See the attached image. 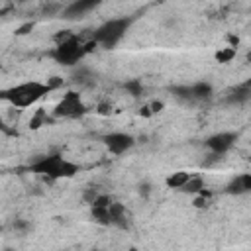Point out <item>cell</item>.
I'll return each instance as SVG.
<instances>
[{
    "instance_id": "6da1fadb",
    "label": "cell",
    "mask_w": 251,
    "mask_h": 251,
    "mask_svg": "<svg viewBox=\"0 0 251 251\" xmlns=\"http://www.w3.org/2000/svg\"><path fill=\"white\" fill-rule=\"evenodd\" d=\"M94 45L96 43L92 39L82 41L78 35H75L71 31H63V33L55 35V49L51 51V57L65 67H71V65L78 63L88 51H92Z\"/></svg>"
},
{
    "instance_id": "7a4b0ae2",
    "label": "cell",
    "mask_w": 251,
    "mask_h": 251,
    "mask_svg": "<svg viewBox=\"0 0 251 251\" xmlns=\"http://www.w3.org/2000/svg\"><path fill=\"white\" fill-rule=\"evenodd\" d=\"M53 90V86L49 82H41V80H25L20 84L10 86L8 90L2 92V98L12 104L14 108H27L35 102H39L45 94H49Z\"/></svg>"
},
{
    "instance_id": "3957f363",
    "label": "cell",
    "mask_w": 251,
    "mask_h": 251,
    "mask_svg": "<svg viewBox=\"0 0 251 251\" xmlns=\"http://www.w3.org/2000/svg\"><path fill=\"white\" fill-rule=\"evenodd\" d=\"M35 175H43L47 178H73L76 173H80V165L59 155H47V157H39L35 163H31L29 167Z\"/></svg>"
},
{
    "instance_id": "277c9868",
    "label": "cell",
    "mask_w": 251,
    "mask_h": 251,
    "mask_svg": "<svg viewBox=\"0 0 251 251\" xmlns=\"http://www.w3.org/2000/svg\"><path fill=\"white\" fill-rule=\"evenodd\" d=\"M131 18H112L106 20L102 25H98L92 33V41L104 49H114L127 33L131 25Z\"/></svg>"
},
{
    "instance_id": "5b68a950",
    "label": "cell",
    "mask_w": 251,
    "mask_h": 251,
    "mask_svg": "<svg viewBox=\"0 0 251 251\" xmlns=\"http://www.w3.org/2000/svg\"><path fill=\"white\" fill-rule=\"evenodd\" d=\"M84 112H86V106H84L80 94H78V92H73V90H69V92L57 102V106H55V110H53V114H55L57 118H80Z\"/></svg>"
},
{
    "instance_id": "8992f818",
    "label": "cell",
    "mask_w": 251,
    "mask_h": 251,
    "mask_svg": "<svg viewBox=\"0 0 251 251\" xmlns=\"http://www.w3.org/2000/svg\"><path fill=\"white\" fill-rule=\"evenodd\" d=\"M135 139L133 135L126 133V131H112L108 135H104V145L112 155H124L126 151H129L133 147Z\"/></svg>"
},
{
    "instance_id": "52a82bcc",
    "label": "cell",
    "mask_w": 251,
    "mask_h": 251,
    "mask_svg": "<svg viewBox=\"0 0 251 251\" xmlns=\"http://www.w3.org/2000/svg\"><path fill=\"white\" fill-rule=\"evenodd\" d=\"M235 139H237V133L233 131H218L206 139V147L216 155H224L233 147Z\"/></svg>"
},
{
    "instance_id": "ba28073f",
    "label": "cell",
    "mask_w": 251,
    "mask_h": 251,
    "mask_svg": "<svg viewBox=\"0 0 251 251\" xmlns=\"http://www.w3.org/2000/svg\"><path fill=\"white\" fill-rule=\"evenodd\" d=\"M102 4V0H71L67 4V8L63 10V18L65 20H80L86 14H90L94 8H98Z\"/></svg>"
},
{
    "instance_id": "9c48e42d",
    "label": "cell",
    "mask_w": 251,
    "mask_h": 251,
    "mask_svg": "<svg viewBox=\"0 0 251 251\" xmlns=\"http://www.w3.org/2000/svg\"><path fill=\"white\" fill-rule=\"evenodd\" d=\"M173 90L178 96H182V98H210L212 96V84L210 82H204V80L194 82L190 86H176Z\"/></svg>"
},
{
    "instance_id": "30bf717a",
    "label": "cell",
    "mask_w": 251,
    "mask_h": 251,
    "mask_svg": "<svg viewBox=\"0 0 251 251\" xmlns=\"http://www.w3.org/2000/svg\"><path fill=\"white\" fill-rule=\"evenodd\" d=\"M251 190V175L249 173H241L237 175L229 184H227V192L229 194H245Z\"/></svg>"
},
{
    "instance_id": "8fae6325",
    "label": "cell",
    "mask_w": 251,
    "mask_h": 251,
    "mask_svg": "<svg viewBox=\"0 0 251 251\" xmlns=\"http://www.w3.org/2000/svg\"><path fill=\"white\" fill-rule=\"evenodd\" d=\"M108 216H110V226L126 227V208H124V204L110 202L108 204Z\"/></svg>"
},
{
    "instance_id": "7c38bea8",
    "label": "cell",
    "mask_w": 251,
    "mask_h": 251,
    "mask_svg": "<svg viewBox=\"0 0 251 251\" xmlns=\"http://www.w3.org/2000/svg\"><path fill=\"white\" fill-rule=\"evenodd\" d=\"M188 178H190V173H188V171H176V173L169 175L165 182H167L169 188H176V190H180Z\"/></svg>"
},
{
    "instance_id": "4fadbf2b",
    "label": "cell",
    "mask_w": 251,
    "mask_h": 251,
    "mask_svg": "<svg viewBox=\"0 0 251 251\" xmlns=\"http://www.w3.org/2000/svg\"><path fill=\"white\" fill-rule=\"evenodd\" d=\"M202 188H204V180H202V176H198V175H190V178L184 182V186H182L180 190H182V192H188V194H198Z\"/></svg>"
},
{
    "instance_id": "5bb4252c",
    "label": "cell",
    "mask_w": 251,
    "mask_h": 251,
    "mask_svg": "<svg viewBox=\"0 0 251 251\" xmlns=\"http://www.w3.org/2000/svg\"><path fill=\"white\" fill-rule=\"evenodd\" d=\"M247 98H249V82H245V84L237 86V88L231 92L229 102H245Z\"/></svg>"
},
{
    "instance_id": "9a60e30c",
    "label": "cell",
    "mask_w": 251,
    "mask_h": 251,
    "mask_svg": "<svg viewBox=\"0 0 251 251\" xmlns=\"http://www.w3.org/2000/svg\"><path fill=\"white\" fill-rule=\"evenodd\" d=\"M235 49L237 47H224V49H220V51H216V61L218 63H229L233 57H235Z\"/></svg>"
},
{
    "instance_id": "2e32d148",
    "label": "cell",
    "mask_w": 251,
    "mask_h": 251,
    "mask_svg": "<svg viewBox=\"0 0 251 251\" xmlns=\"http://www.w3.org/2000/svg\"><path fill=\"white\" fill-rule=\"evenodd\" d=\"M126 90H127L131 96H141L143 84H141V80H127V82H126Z\"/></svg>"
},
{
    "instance_id": "e0dca14e",
    "label": "cell",
    "mask_w": 251,
    "mask_h": 251,
    "mask_svg": "<svg viewBox=\"0 0 251 251\" xmlns=\"http://www.w3.org/2000/svg\"><path fill=\"white\" fill-rule=\"evenodd\" d=\"M43 120H45V112H43V108H41V110H37L35 116L29 120V127H31V129L41 127V126H43Z\"/></svg>"
},
{
    "instance_id": "ac0fdd59",
    "label": "cell",
    "mask_w": 251,
    "mask_h": 251,
    "mask_svg": "<svg viewBox=\"0 0 251 251\" xmlns=\"http://www.w3.org/2000/svg\"><path fill=\"white\" fill-rule=\"evenodd\" d=\"M151 108H153V112H159V110L163 108V104H161V102H153V104H151Z\"/></svg>"
},
{
    "instance_id": "d6986e66",
    "label": "cell",
    "mask_w": 251,
    "mask_h": 251,
    "mask_svg": "<svg viewBox=\"0 0 251 251\" xmlns=\"http://www.w3.org/2000/svg\"><path fill=\"white\" fill-rule=\"evenodd\" d=\"M0 129H6V126H4V122H2V118H0Z\"/></svg>"
},
{
    "instance_id": "ffe728a7",
    "label": "cell",
    "mask_w": 251,
    "mask_h": 251,
    "mask_svg": "<svg viewBox=\"0 0 251 251\" xmlns=\"http://www.w3.org/2000/svg\"><path fill=\"white\" fill-rule=\"evenodd\" d=\"M20 2H24V0H20Z\"/></svg>"
},
{
    "instance_id": "44dd1931",
    "label": "cell",
    "mask_w": 251,
    "mask_h": 251,
    "mask_svg": "<svg viewBox=\"0 0 251 251\" xmlns=\"http://www.w3.org/2000/svg\"><path fill=\"white\" fill-rule=\"evenodd\" d=\"M0 227H2V224H0Z\"/></svg>"
}]
</instances>
